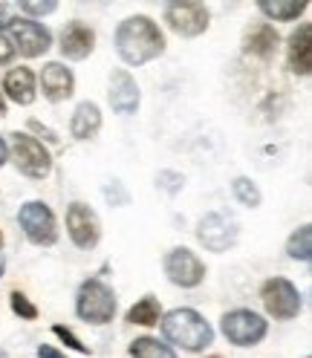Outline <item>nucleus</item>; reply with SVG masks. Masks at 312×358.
I'll return each instance as SVG.
<instances>
[{"label":"nucleus","mask_w":312,"mask_h":358,"mask_svg":"<svg viewBox=\"0 0 312 358\" xmlns=\"http://www.w3.org/2000/svg\"><path fill=\"white\" fill-rule=\"evenodd\" d=\"M116 52H119V58L125 64L142 66V64L159 58L165 52V35L145 15L127 17L116 29Z\"/></svg>","instance_id":"1"},{"label":"nucleus","mask_w":312,"mask_h":358,"mask_svg":"<svg viewBox=\"0 0 312 358\" xmlns=\"http://www.w3.org/2000/svg\"><path fill=\"white\" fill-rule=\"evenodd\" d=\"M9 9H6V3H0V29H6V24H9Z\"/></svg>","instance_id":"33"},{"label":"nucleus","mask_w":312,"mask_h":358,"mask_svg":"<svg viewBox=\"0 0 312 358\" xmlns=\"http://www.w3.org/2000/svg\"><path fill=\"white\" fill-rule=\"evenodd\" d=\"M9 159V148H6V142H3V136H0V168H3V162Z\"/></svg>","instance_id":"34"},{"label":"nucleus","mask_w":312,"mask_h":358,"mask_svg":"<svg viewBox=\"0 0 312 358\" xmlns=\"http://www.w3.org/2000/svg\"><path fill=\"white\" fill-rule=\"evenodd\" d=\"M260 301L272 318L292 321L301 312V292L286 278H269L260 289Z\"/></svg>","instance_id":"6"},{"label":"nucleus","mask_w":312,"mask_h":358,"mask_svg":"<svg viewBox=\"0 0 312 358\" xmlns=\"http://www.w3.org/2000/svg\"><path fill=\"white\" fill-rule=\"evenodd\" d=\"M165 20L176 35L197 38L208 29V9L203 3H191V0H185V3H168Z\"/></svg>","instance_id":"11"},{"label":"nucleus","mask_w":312,"mask_h":358,"mask_svg":"<svg viewBox=\"0 0 312 358\" xmlns=\"http://www.w3.org/2000/svg\"><path fill=\"white\" fill-rule=\"evenodd\" d=\"M99 130H101V110L93 101H81L73 113V122H70L73 139L87 142V139H93Z\"/></svg>","instance_id":"17"},{"label":"nucleus","mask_w":312,"mask_h":358,"mask_svg":"<svg viewBox=\"0 0 312 358\" xmlns=\"http://www.w3.org/2000/svg\"><path fill=\"white\" fill-rule=\"evenodd\" d=\"M9 43L15 47V52H20L24 58H38L52 47V35L47 27H41L38 20H9Z\"/></svg>","instance_id":"8"},{"label":"nucleus","mask_w":312,"mask_h":358,"mask_svg":"<svg viewBox=\"0 0 312 358\" xmlns=\"http://www.w3.org/2000/svg\"><path fill=\"white\" fill-rule=\"evenodd\" d=\"M309 24H301L292 35H289V47H286V55H289V70L295 76H309L312 73V43H309Z\"/></svg>","instance_id":"16"},{"label":"nucleus","mask_w":312,"mask_h":358,"mask_svg":"<svg viewBox=\"0 0 312 358\" xmlns=\"http://www.w3.org/2000/svg\"><path fill=\"white\" fill-rule=\"evenodd\" d=\"M12 58H15V47L9 43L6 35H0V64H9Z\"/></svg>","instance_id":"30"},{"label":"nucleus","mask_w":312,"mask_h":358,"mask_svg":"<svg viewBox=\"0 0 312 358\" xmlns=\"http://www.w3.org/2000/svg\"><path fill=\"white\" fill-rule=\"evenodd\" d=\"M211 358H220V355H211Z\"/></svg>","instance_id":"39"},{"label":"nucleus","mask_w":312,"mask_h":358,"mask_svg":"<svg viewBox=\"0 0 312 358\" xmlns=\"http://www.w3.org/2000/svg\"><path fill=\"white\" fill-rule=\"evenodd\" d=\"M127 321L130 324H139V327H156L162 321V306L153 295L142 298L139 303H133L130 312H127Z\"/></svg>","instance_id":"21"},{"label":"nucleus","mask_w":312,"mask_h":358,"mask_svg":"<svg viewBox=\"0 0 312 358\" xmlns=\"http://www.w3.org/2000/svg\"><path fill=\"white\" fill-rule=\"evenodd\" d=\"M232 194L237 196V203H243V206H249V208H257L260 206V188L252 182V179H246V176H237L234 182H232Z\"/></svg>","instance_id":"24"},{"label":"nucleus","mask_w":312,"mask_h":358,"mask_svg":"<svg viewBox=\"0 0 312 358\" xmlns=\"http://www.w3.org/2000/svg\"><path fill=\"white\" fill-rule=\"evenodd\" d=\"M3 268H6V260H3V257H0V278H3Z\"/></svg>","instance_id":"36"},{"label":"nucleus","mask_w":312,"mask_h":358,"mask_svg":"<svg viewBox=\"0 0 312 358\" xmlns=\"http://www.w3.org/2000/svg\"><path fill=\"white\" fill-rule=\"evenodd\" d=\"M17 222L24 234L35 243V245H55L58 240V222L50 206L43 203H27L17 211Z\"/></svg>","instance_id":"7"},{"label":"nucleus","mask_w":312,"mask_h":358,"mask_svg":"<svg viewBox=\"0 0 312 358\" xmlns=\"http://www.w3.org/2000/svg\"><path fill=\"white\" fill-rule=\"evenodd\" d=\"M130 358H176V352L168 344L145 335V338H136L130 344Z\"/></svg>","instance_id":"22"},{"label":"nucleus","mask_w":312,"mask_h":358,"mask_svg":"<svg viewBox=\"0 0 312 358\" xmlns=\"http://www.w3.org/2000/svg\"><path fill=\"white\" fill-rule=\"evenodd\" d=\"M58 9V3H29V0H24L20 3V12H27V15H35V17H43V15H50V12H55Z\"/></svg>","instance_id":"29"},{"label":"nucleus","mask_w":312,"mask_h":358,"mask_svg":"<svg viewBox=\"0 0 312 358\" xmlns=\"http://www.w3.org/2000/svg\"><path fill=\"white\" fill-rule=\"evenodd\" d=\"M104 196L110 199V206H127V191L122 188V182H110L107 188H104Z\"/></svg>","instance_id":"28"},{"label":"nucleus","mask_w":312,"mask_h":358,"mask_svg":"<svg viewBox=\"0 0 312 358\" xmlns=\"http://www.w3.org/2000/svg\"><path fill=\"white\" fill-rule=\"evenodd\" d=\"M257 9L269 20H298L306 12V0H260Z\"/></svg>","instance_id":"20"},{"label":"nucleus","mask_w":312,"mask_h":358,"mask_svg":"<svg viewBox=\"0 0 312 358\" xmlns=\"http://www.w3.org/2000/svg\"><path fill=\"white\" fill-rule=\"evenodd\" d=\"M278 50V32L269 24H260L246 35V52L260 58V61H269Z\"/></svg>","instance_id":"19"},{"label":"nucleus","mask_w":312,"mask_h":358,"mask_svg":"<svg viewBox=\"0 0 312 358\" xmlns=\"http://www.w3.org/2000/svg\"><path fill=\"white\" fill-rule=\"evenodd\" d=\"M0 358H9V355H6V352H3V350H0Z\"/></svg>","instance_id":"37"},{"label":"nucleus","mask_w":312,"mask_h":358,"mask_svg":"<svg viewBox=\"0 0 312 358\" xmlns=\"http://www.w3.org/2000/svg\"><path fill=\"white\" fill-rule=\"evenodd\" d=\"M76 312L87 324H96V327L110 324L116 315V292L99 278L84 280L76 298Z\"/></svg>","instance_id":"3"},{"label":"nucleus","mask_w":312,"mask_h":358,"mask_svg":"<svg viewBox=\"0 0 312 358\" xmlns=\"http://www.w3.org/2000/svg\"><path fill=\"white\" fill-rule=\"evenodd\" d=\"M197 237L208 252H229L232 245L237 243V237H240L237 220L226 217V214H217V211L206 214L203 220H199V226H197Z\"/></svg>","instance_id":"9"},{"label":"nucleus","mask_w":312,"mask_h":358,"mask_svg":"<svg viewBox=\"0 0 312 358\" xmlns=\"http://www.w3.org/2000/svg\"><path fill=\"white\" fill-rule=\"evenodd\" d=\"M3 90L15 104H32L35 101V76L27 66H15L3 78Z\"/></svg>","instance_id":"18"},{"label":"nucleus","mask_w":312,"mask_h":358,"mask_svg":"<svg viewBox=\"0 0 312 358\" xmlns=\"http://www.w3.org/2000/svg\"><path fill=\"white\" fill-rule=\"evenodd\" d=\"M9 303H12L15 315H20L24 321H35V318H38V306H35L24 292H12V295H9Z\"/></svg>","instance_id":"25"},{"label":"nucleus","mask_w":312,"mask_h":358,"mask_svg":"<svg viewBox=\"0 0 312 358\" xmlns=\"http://www.w3.org/2000/svg\"><path fill=\"white\" fill-rule=\"evenodd\" d=\"M159 188H165L168 194H176V191H183V185H185V179H183V173H173V171H162L159 173Z\"/></svg>","instance_id":"27"},{"label":"nucleus","mask_w":312,"mask_h":358,"mask_svg":"<svg viewBox=\"0 0 312 358\" xmlns=\"http://www.w3.org/2000/svg\"><path fill=\"white\" fill-rule=\"evenodd\" d=\"M0 243H3V234H0Z\"/></svg>","instance_id":"38"},{"label":"nucleus","mask_w":312,"mask_h":358,"mask_svg":"<svg viewBox=\"0 0 312 358\" xmlns=\"http://www.w3.org/2000/svg\"><path fill=\"white\" fill-rule=\"evenodd\" d=\"M12 159L20 173L29 179H47L52 171V156L38 139L27 136V133H15L12 136Z\"/></svg>","instance_id":"5"},{"label":"nucleus","mask_w":312,"mask_h":358,"mask_svg":"<svg viewBox=\"0 0 312 358\" xmlns=\"http://www.w3.org/2000/svg\"><path fill=\"white\" fill-rule=\"evenodd\" d=\"M220 327H222V335H226L234 347H255L266 338V332H269V324L263 321V315H257L252 309L226 312Z\"/></svg>","instance_id":"4"},{"label":"nucleus","mask_w":312,"mask_h":358,"mask_svg":"<svg viewBox=\"0 0 312 358\" xmlns=\"http://www.w3.org/2000/svg\"><path fill=\"white\" fill-rule=\"evenodd\" d=\"M52 332L58 335V338H61V341H64L66 347H73L76 352H84V355L90 352V350H87V344H81V338H78V335H76L73 329H66L64 324H55V327H52Z\"/></svg>","instance_id":"26"},{"label":"nucleus","mask_w":312,"mask_h":358,"mask_svg":"<svg viewBox=\"0 0 312 358\" xmlns=\"http://www.w3.org/2000/svg\"><path fill=\"white\" fill-rule=\"evenodd\" d=\"M66 231H70V237L78 249H93V245L101 240V222L90 206L73 203L66 208Z\"/></svg>","instance_id":"12"},{"label":"nucleus","mask_w":312,"mask_h":358,"mask_svg":"<svg viewBox=\"0 0 312 358\" xmlns=\"http://www.w3.org/2000/svg\"><path fill=\"white\" fill-rule=\"evenodd\" d=\"M286 255L292 260H301V263H306L312 257V226H301L286 240Z\"/></svg>","instance_id":"23"},{"label":"nucleus","mask_w":312,"mask_h":358,"mask_svg":"<svg viewBox=\"0 0 312 358\" xmlns=\"http://www.w3.org/2000/svg\"><path fill=\"white\" fill-rule=\"evenodd\" d=\"M110 107L116 110L119 116H133L139 110V101H142V93H139V84L133 81V76L127 70H116L110 76Z\"/></svg>","instance_id":"13"},{"label":"nucleus","mask_w":312,"mask_h":358,"mask_svg":"<svg viewBox=\"0 0 312 358\" xmlns=\"http://www.w3.org/2000/svg\"><path fill=\"white\" fill-rule=\"evenodd\" d=\"M0 116H6V101H3V96H0Z\"/></svg>","instance_id":"35"},{"label":"nucleus","mask_w":312,"mask_h":358,"mask_svg":"<svg viewBox=\"0 0 312 358\" xmlns=\"http://www.w3.org/2000/svg\"><path fill=\"white\" fill-rule=\"evenodd\" d=\"M165 275L171 283L183 286V289H194L206 280V266L191 249H173L165 255Z\"/></svg>","instance_id":"10"},{"label":"nucleus","mask_w":312,"mask_h":358,"mask_svg":"<svg viewBox=\"0 0 312 358\" xmlns=\"http://www.w3.org/2000/svg\"><path fill=\"white\" fill-rule=\"evenodd\" d=\"M38 358H66V355H61L55 347H47V344H43V347H38Z\"/></svg>","instance_id":"32"},{"label":"nucleus","mask_w":312,"mask_h":358,"mask_svg":"<svg viewBox=\"0 0 312 358\" xmlns=\"http://www.w3.org/2000/svg\"><path fill=\"white\" fill-rule=\"evenodd\" d=\"M41 90L43 96H47L50 101H66L73 93H76V76L70 66H64L58 61H50L47 66L41 70Z\"/></svg>","instance_id":"14"},{"label":"nucleus","mask_w":312,"mask_h":358,"mask_svg":"<svg viewBox=\"0 0 312 358\" xmlns=\"http://www.w3.org/2000/svg\"><path fill=\"white\" fill-rule=\"evenodd\" d=\"M29 127H32V130H38V133H41V136L47 139V142H58V136H55V133H52L50 127H43L41 122H35V119H32V122H29Z\"/></svg>","instance_id":"31"},{"label":"nucleus","mask_w":312,"mask_h":358,"mask_svg":"<svg viewBox=\"0 0 312 358\" xmlns=\"http://www.w3.org/2000/svg\"><path fill=\"white\" fill-rule=\"evenodd\" d=\"M159 324H162L165 338L171 344H176V347L188 350V352H199V350H206L214 341L211 324L199 315L197 309H171Z\"/></svg>","instance_id":"2"},{"label":"nucleus","mask_w":312,"mask_h":358,"mask_svg":"<svg viewBox=\"0 0 312 358\" xmlns=\"http://www.w3.org/2000/svg\"><path fill=\"white\" fill-rule=\"evenodd\" d=\"M93 47H96V32L87 24H81V20H70V24L64 27V32H61V52L66 58L81 61V58H87L93 52Z\"/></svg>","instance_id":"15"}]
</instances>
